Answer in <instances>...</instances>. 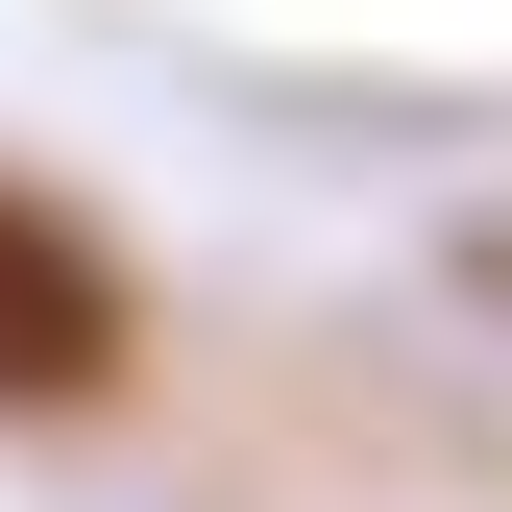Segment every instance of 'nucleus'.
I'll return each mask as SVG.
<instances>
[{
  "label": "nucleus",
  "instance_id": "f257e3e1",
  "mask_svg": "<svg viewBox=\"0 0 512 512\" xmlns=\"http://www.w3.org/2000/svg\"><path fill=\"white\" fill-rule=\"evenodd\" d=\"M122 391V269L0 171V415H98Z\"/></svg>",
  "mask_w": 512,
  "mask_h": 512
}]
</instances>
